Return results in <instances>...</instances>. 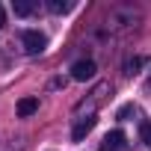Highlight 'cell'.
<instances>
[{"label": "cell", "instance_id": "obj_4", "mask_svg": "<svg viewBox=\"0 0 151 151\" xmlns=\"http://www.w3.org/2000/svg\"><path fill=\"white\" fill-rule=\"evenodd\" d=\"M119 148H124V133H122V130H113V133H107V136H104V145H101V151H119Z\"/></svg>", "mask_w": 151, "mask_h": 151}, {"label": "cell", "instance_id": "obj_3", "mask_svg": "<svg viewBox=\"0 0 151 151\" xmlns=\"http://www.w3.org/2000/svg\"><path fill=\"white\" fill-rule=\"evenodd\" d=\"M95 124H98V119H95V116H86V119H80L77 124H74V130H71V139H74V142H83V139H86V133H89Z\"/></svg>", "mask_w": 151, "mask_h": 151}, {"label": "cell", "instance_id": "obj_5", "mask_svg": "<svg viewBox=\"0 0 151 151\" xmlns=\"http://www.w3.org/2000/svg\"><path fill=\"white\" fill-rule=\"evenodd\" d=\"M36 110H39V98H21V101H18V116H21V119L33 116Z\"/></svg>", "mask_w": 151, "mask_h": 151}, {"label": "cell", "instance_id": "obj_2", "mask_svg": "<svg viewBox=\"0 0 151 151\" xmlns=\"http://www.w3.org/2000/svg\"><path fill=\"white\" fill-rule=\"evenodd\" d=\"M71 77L77 80V83L92 80V77H95V62H92V59H77V62L71 65Z\"/></svg>", "mask_w": 151, "mask_h": 151}, {"label": "cell", "instance_id": "obj_12", "mask_svg": "<svg viewBox=\"0 0 151 151\" xmlns=\"http://www.w3.org/2000/svg\"><path fill=\"white\" fill-rule=\"evenodd\" d=\"M145 86H148V89H151V77H148V83H145Z\"/></svg>", "mask_w": 151, "mask_h": 151}, {"label": "cell", "instance_id": "obj_1", "mask_svg": "<svg viewBox=\"0 0 151 151\" xmlns=\"http://www.w3.org/2000/svg\"><path fill=\"white\" fill-rule=\"evenodd\" d=\"M21 42H24V50H27V53H42L45 45H47L45 33H39V30H27V33L21 36Z\"/></svg>", "mask_w": 151, "mask_h": 151}, {"label": "cell", "instance_id": "obj_9", "mask_svg": "<svg viewBox=\"0 0 151 151\" xmlns=\"http://www.w3.org/2000/svg\"><path fill=\"white\" fill-rule=\"evenodd\" d=\"M139 65H142V59H139V56H133V59H130V62H127L124 68H127V74H133V71H136Z\"/></svg>", "mask_w": 151, "mask_h": 151}, {"label": "cell", "instance_id": "obj_7", "mask_svg": "<svg viewBox=\"0 0 151 151\" xmlns=\"http://www.w3.org/2000/svg\"><path fill=\"white\" fill-rule=\"evenodd\" d=\"M47 9H50L53 15H62V12L71 9V3H65V0H47Z\"/></svg>", "mask_w": 151, "mask_h": 151}, {"label": "cell", "instance_id": "obj_11", "mask_svg": "<svg viewBox=\"0 0 151 151\" xmlns=\"http://www.w3.org/2000/svg\"><path fill=\"white\" fill-rule=\"evenodd\" d=\"M0 27H6V9H3V3H0Z\"/></svg>", "mask_w": 151, "mask_h": 151}, {"label": "cell", "instance_id": "obj_6", "mask_svg": "<svg viewBox=\"0 0 151 151\" xmlns=\"http://www.w3.org/2000/svg\"><path fill=\"white\" fill-rule=\"evenodd\" d=\"M33 9H36L33 0H15V15H21V18H24V15H30Z\"/></svg>", "mask_w": 151, "mask_h": 151}, {"label": "cell", "instance_id": "obj_10", "mask_svg": "<svg viewBox=\"0 0 151 151\" xmlns=\"http://www.w3.org/2000/svg\"><path fill=\"white\" fill-rule=\"evenodd\" d=\"M130 113H133V107H122V110H119V119H127Z\"/></svg>", "mask_w": 151, "mask_h": 151}, {"label": "cell", "instance_id": "obj_8", "mask_svg": "<svg viewBox=\"0 0 151 151\" xmlns=\"http://www.w3.org/2000/svg\"><path fill=\"white\" fill-rule=\"evenodd\" d=\"M139 136H142V142L151 148V122H142V124H139Z\"/></svg>", "mask_w": 151, "mask_h": 151}]
</instances>
